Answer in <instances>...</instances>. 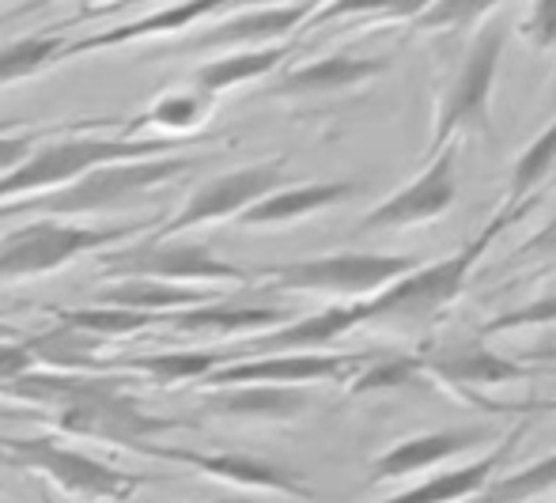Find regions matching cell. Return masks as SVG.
<instances>
[{
  "label": "cell",
  "instance_id": "6da1fadb",
  "mask_svg": "<svg viewBox=\"0 0 556 503\" xmlns=\"http://www.w3.org/2000/svg\"><path fill=\"white\" fill-rule=\"evenodd\" d=\"M198 167L190 155H163V160H129V163H106V167L88 171L65 190H53L46 198L4 204V216H23V212H38L35 219H61L68 224L73 216H99V212H122L129 209L140 193L155 190V186L175 183L178 175Z\"/></svg>",
  "mask_w": 556,
  "mask_h": 503
},
{
  "label": "cell",
  "instance_id": "7a4b0ae2",
  "mask_svg": "<svg viewBox=\"0 0 556 503\" xmlns=\"http://www.w3.org/2000/svg\"><path fill=\"white\" fill-rule=\"evenodd\" d=\"M178 144H163V140H125V137H88L76 133L65 140H50L30 152L15 175L0 178V204H20L46 198L53 190H65L88 171L106 167V163H129V160H163L175 152Z\"/></svg>",
  "mask_w": 556,
  "mask_h": 503
},
{
  "label": "cell",
  "instance_id": "3957f363",
  "mask_svg": "<svg viewBox=\"0 0 556 503\" xmlns=\"http://www.w3.org/2000/svg\"><path fill=\"white\" fill-rule=\"evenodd\" d=\"M4 466L27 469V474L50 481L61 496L76 503H129L148 477L125 474L114 462L68 447L61 436H15L0 439Z\"/></svg>",
  "mask_w": 556,
  "mask_h": 503
},
{
  "label": "cell",
  "instance_id": "277c9868",
  "mask_svg": "<svg viewBox=\"0 0 556 503\" xmlns=\"http://www.w3.org/2000/svg\"><path fill=\"white\" fill-rule=\"evenodd\" d=\"M504 8H492V15H484L481 30H477L473 42L462 53L458 73L446 84L443 106L432 125V140H428V160L440 155L446 144H454L458 133L492 137V88H496L500 58H504Z\"/></svg>",
  "mask_w": 556,
  "mask_h": 503
},
{
  "label": "cell",
  "instance_id": "5b68a950",
  "mask_svg": "<svg viewBox=\"0 0 556 503\" xmlns=\"http://www.w3.org/2000/svg\"><path fill=\"white\" fill-rule=\"evenodd\" d=\"M99 273L111 285L114 280H160V285L201 288V292L235 288L250 280L247 269L224 262L208 242L148 239V235H140L137 242H125L117 250H103L99 254Z\"/></svg>",
  "mask_w": 556,
  "mask_h": 503
},
{
  "label": "cell",
  "instance_id": "8992f818",
  "mask_svg": "<svg viewBox=\"0 0 556 503\" xmlns=\"http://www.w3.org/2000/svg\"><path fill=\"white\" fill-rule=\"evenodd\" d=\"M527 209H515V212L500 209L496 216L481 227V235L469 239L462 250H454L451 257L432 262V265H420V269H413L409 277L390 285L387 292H379L375 300H364L367 322H420V318H432L435 311H443L446 303H454L462 288H466L473 265L481 262L484 250L492 247V239H500V235H504Z\"/></svg>",
  "mask_w": 556,
  "mask_h": 503
},
{
  "label": "cell",
  "instance_id": "52a82bcc",
  "mask_svg": "<svg viewBox=\"0 0 556 503\" xmlns=\"http://www.w3.org/2000/svg\"><path fill=\"white\" fill-rule=\"evenodd\" d=\"M420 269L409 254H371V250H341V254L300 257V262L262 265V285L273 292H315V295H341V300H375Z\"/></svg>",
  "mask_w": 556,
  "mask_h": 503
},
{
  "label": "cell",
  "instance_id": "ba28073f",
  "mask_svg": "<svg viewBox=\"0 0 556 503\" xmlns=\"http://www.w3.org/2000/svg\"><path fill=\"white\" fill-rule=\"evenodd\" d=\"M129 382H132L129 375H103V382L91 394L76 398L73 405L46 416L53 436L88 439V443H103V447H129V451L144 454L148 443H160L163 431L182 428L170 416L148 413L137 402V394L129 390Z\"/></svg>",
  "mask_w": 556,
  "mask_h": 503
},
{
  "label": "cell",
  "instance_id": "9c48e42d",
  "mask_svg": "<svg viewBox=\"0 0 556 503\" xmlns=\"http://www.w3.org/2000/svg\"><path fill=\"white\" fill-rule=\"evenodd\" d=\"M148 231H152L148 224L80 227L61 224V219H30L0 239V285L50 277V273L80 262L84 254H99L111 242H129Z\"/></svg>",
  "mask_w": 556,
  "mask_h": 503
},
{
  "label": "cell",
  "instance_id": "30bf717a",
  "mask_svg": "<svg viewBox=\"0 0 556 503\" xmlns=\"http://www.w3.org/2000/svg\"><path fill=\"white\" fill-rule=\"evenodd\" d=\"M280 175H285V160H265L250 163V167H235L227 175H216L201 183L198 190L186 198L175 216H167L160 227L148 231V239H182L193 227L224 224V219H239L250 204L269 198L280 190Z\"/></svg>",
  "mask_w": 556,
  "mask_h": 503
},
{
  "label": "cell",
  "instance_id": "8fae6325",
  "mask_svg": "<svg viewBox=\"0 0 556 503\" xmlns=\"http://www.w3.org/2000/svg\"><path fill=\"white\" fill-rule=\"evenodd\" d=\"M144 454L163 462H178V466L193 469L201 477H213L220 485H231L239 492H262V496H288L311 503L307 477L295 474L285 462L262 458V454H247V451H190V447H163V443H148Z\"/></svg>",
  "mask_w": 556,
  "mask_h": 503
},
{
  "label": "cell",
  "instance_id": "7c38bea8",
  "mask_svg": "<svg viewBox=\"0 0 556 503\" xmlns=\"http://www.w3.org/2000/svg\"><path fill=\"white\" fill-rule=\"evenodd\" d=\"M315 15V4H277V8H227L213 23L193 27L190 38L175 46V53H201V58H224V53L269 50L280 46L292 30Z\"/></svg>",
  "mask_w": 556,
  "mask_h": 503
},
{
  "label": "cell",
  "instance_id": "4fadbf2b",
  "mask_svg": "<svg viewBox=\"0 0 556 503\" xmlns=\"http://www.w3.org/2000/svg\"><path fill=\"white\" fill-rule=\"evenodd\" d=\"M371 356H333V352H300V356H262V360H235L216 367L208 379H201L205 390H231V387H285L303 390L311 382H344L367 364Z\"/></svg>",
  "mask_w": 556,
  "mask_h": 503
},
{
  "label": "cell",
  "instance_id": "5bb4252c",
  "mask_svg": "<svg viewBox=\"0 0 556 503\" xmlns=\"http://www.w3.org/2000/svg\"><path fill=\"white\" fill-rule=\"evenodd\" d=\"M454 163H458V140L446 144L440 155H432L428 167L420 171L409 186H402L394 198L375 204V209L359 219L356 231H394V227L435 224V219L451 212L454 193H458V183H454Z\"/></svg>",
  "mask_w": 556,
  "mask_h": 503
},
{
  "label": "cell",
  "instance_id": "9a60e30c",
  "mask_svg": "<svg viewBox=\"0 0 556 503\" xmlns=\"http://www.w3.org/2000/svg\"><path fill=\"white\" fill-rule=\"evenodd\" d=\"M367 326V306L364 303H333L307 318H292L288 326L269 329V334L242 337L231 349H220L224 364L235 360H262V356H300V352H323L337 337L352 334V329Z\"/></svg>",
  "mask_w": 556,
  "mask_h": 503
},
{
  "label": "cell",
  "instance_id": "2e32d148",
  "mask_svg": "<svg viewBox=\"0 0 556 503\" xmlns=\"http://www.w3.org/2000/svg\"><path fill=\"white\" fill-rule=\"evenodd\" d=\"M417 360H420V372L428 375L432 387L477 390V387H504V382L527 379V367L500 356V352H492L481 337L440 344V349H428L425 356H417Z\"/></svg>",
  "mask_w": 556,
  "mask_h": 503
},
{
  "label": "cell",
  "instance_id": "e0dca14e",
  "mask_svg": "<svg viewBox=\"0 0 556 503\" xmlns=\"http://www.w3.org/2000/svg\"><path fill=\"white\" fill-rule=\"evenodd\" d=\"M292 322V314L285 306H262V303H239V300H220L190 306V311H178L163 318V329L182 337H235V334H269Z\"/></svg>",
  "mask_w": 556,
  "mask_h": 503
},
{
  "label": "cell",
  "instance_id": "ac0fdd59",
  "mask_svg": "<svg viewBox=\"0 0 556 503\" xmlns=\"http://www.w3.org/2000/svg\"><path fill=\"white\" fill-rule=\"evenodd\" d=\"M390 68L387 58H356V53H326L300 68H288L277 76L269 96L277 99H303V96H337V91H356L371 84Z\"/></svg>",
  "mask_w": 556,
  "mask_h": 503
},
{
  "label": "cell",
  "instance_id": "d6986e66",
  "mask_svg": "<svg viewBox=\"0 0 556 503\" xmlns=\"http://www.w3.org/2000/svg\"><path fill=\"white\" fill-rule=\"evenodd\" d=\"M227 4H216V0H201V4H175V8H160V12H148L140 20L117 23V27H106L99 35H84L76 42H68V58L76 53H103V50H117V46L129 42H144V38H167V35H186V30L201 27L205 20H216L224 15Z\"/></svg>",
  "mask_w": 556,
  "mask_h": 503
},
{
  "label": "cell",
  "instance_id": "ffe728a7",
  "mask_svg": "<svg viewBox=\"0 0 556 503\" xmlns=\"http://www.w3.org/2000/svg\"><path fill=\"white\" fill-rule=\"evenodd\" d=\"M489 439V431L481 428H443V431H428V436L405 439V443L390 447L387 454L371 462V481H397V477H413L425 474V469L451 462L458 454H469Z\"/></svg>",
  "mask_w": 556,
  "mask_h": 503
},
{
  "label": "cell",
  "instance_id": "44dd1931",
  "mask_svg": "<svg viewBox=\"0 0 556 503\" xmlns=\"http://www.w3.org/2000/svg\"><path fill=\"white\" fill-rule=\"evenodd\" d=\"M311 405L307 390H285V387H231V390H208L201 398V413L231 424H288L303 416Z\"/></svg>",
  "mask_w": 556,
  "mask_h": 503
},
{
  "label": "cell",
  "instance_id": "7402d4cb",
  "mask_svg": "<svg viewBox=\"0 0 556 503\" xmlns=\"http://www.w3.org/2000/svg\"><path fill=\"white\" fill-rule=\"evenodd\" d=\"M359 193V183H307V186H288V190H273L269 198L250 204L235 224L239 227H280L295 224V219L318 216L326 209L352 201Z\"/></svg>",
  "mask_w": 556,
  "mask_h": 503
},
{
  "label": "cell",
  "instance_id": "603a6c76",
  "mask_svg": "<svg viewBox=\"0 0 556 503\" xmlns=\"http://www.w3.org/2000/svg\"><path fill=\"white\" fill-rule=\"evenodd\" d=\"M224 367L220 349H178V352H148V356H117L99 360V375H129V379H144L152 387H186V382H201Z\"/></svg>",
  "mask_w": 556,
  "mask_h": 503
},
{
  "label": "cell",
  "instance_id": "cb8c5ba5",
  "mask_svg": "<svg viewBox=\"0 0 556 503\" xmlns=\"http://www.w3.org/2000/svg\"><path fill=\"white\" fill-rule=\"evenodd\" d=\"M216 102L205 99L193 88H178L160 96L148 110H140L122 133L125 140H163V144H178L182 137H193L201 125L208 122Z\"/></svg>",
  "mask_w": 556,
  "mask_h": 503
},
{
  "label": "cell",
  "instance_id": "d4e9b609",
  "mask_svg": "<svg viewBox=\"0 0 556 503\" xmlns=\"http://www.w3.org/2000/svg\"><path fill=\"white\" fill-rule=\"evenodd\" d=\"M515 443H519V436H511L504 447H496V451L484 454V458H473L469 466H458L440 477H428L425 485H413V489L397 492V496H387L379 503H469V500H477L492 485L500 462L511 454Z\"/></svg>",
  "mask_w": 556,
  "mask_h": 503
},
{
  "label": "cell",
  "instance_id": "484cf974",
  "mask_svg": "<svg viewBox=\"0 0 556 503\" xmlns=\"http://www.w3.org/2000/svg\"><path fill=\"white\" fill-rule=\"evenodd\" d=\"M288 53H292L288 46H269V50L224 53V58L201 61L190 76V88L216 102L224 91H235V88H242V84H254V80H262V76L277 73Z\"/></svg>",
  "mask_w": 556,
  "mask_h": 503
},
{
  "label": "cell",
  "instance_id": "4316f807",
  "mask_svg": "<svg viewBox=\"0 0 556 503\" xmlns=\"http://www.w3.org/2000/svg\"><path fill=\"white\" fill-rule=\"evenodd\" d=\"M213 300H220V292L160 285V280H114V285L99 288V292L91 295V303L125 306V311H140V314H160V318L190 311V306H201V303H213Z\"/></svg>",
  "mask_w": 556,
  "mask_h": 503
},
{
  "label": "cell",
  "instance_id": "83f0119b",
  "mask_svg": "<svg viewBox=\"0 0 556 503\" xmlns=\"http://www.w3.org/2000/svg\"><path fill=\"white\" fill-rule=\"evenodd\" d=\"M35 367L46 372H96L99 375V360H103V341L80 334V329L68 326H53L42 334L23 337Z\"/></svg>",
  "mask_w": 556,
  "mask_h": 503
},
{
  "label": "cell",
  "instance_id": "f1b7e54d",
  "mask_svg": "<svg viewBox=\"0 0 556 503\" xmlns=\"http://www.w3.org/2000/svg\"><path fill=\"white\" fill-rule=\"evenodd\" d=\"M53 322L68 329H80V334L96 337V341H122L132 337L140 329L163 326L160 314H140V311H125V306H103V303H84V306H50Z\"/></svg>",
  "mask_w": 556,
  "mask_h": 503
},
{
  "label": "cell",
  "instance_id": "f546056e",
  "mask_svg": "<svg viewBox=\"0 0 556 503\" xmlns=\"http://www.w3.org/2000/svg\"><path fill=\"white\" fill-rule=\"evenodd\" d=\"M68 58L65 35H23L15 42L0 46V88H12L30 76L50 73L58 61Z\"/></svg>",
  "mask_w": 556,
  "mask_h": 503
},
{
  "label": "cell",
  "instance_id": "4dcf8cb0",
  "mask_svg": "<svg viewBox=\"0 0 556 503\" xmlns=\"http://www.w3.org/2000/svg\"><path fill=\"white\" fill-rule=\"evenodd\" d=\"M549 175H556V117L530 140L527 148L519 152L511 167V190H507V204L504 212H515V209H527L534 204V190L545 183Z\"/></svg>",
  "mask_w": 556,
  "mask_h": 503
},
{
  "label": "cell",
  "instance_id": "1f68e13d",
  "mask_svg": "<svg viewBox=\"0 0 556 503\" xmlns=\"http://www.w3.org/2000/svg\"><path fill=\"white\" fill-rule=\"evenodd\" d=\"M432 390L428 375L420 372L417 356H371L349 382L352 398L364 394H397V390Z\"/></svg>",
  "mask_w": 556,
  "mask_h": 503
},
{
  "label": "cell",
  "instance_id": "d6a6232c",
  "mask_svg": "<svg viewBox=\"0 0 556 503\" xmlns=\"http://www.w3.org/2000/svg\"><path fill=\"white\" fill-rule=\"evenodd\" d=\"M549 489H556V451L545 454L534 466L519 469V474H507L504 481H492L481 496L469 503H522L530 496H542Z\"/></svg>",
  "mask_w": 556,
  "mask_h": 503
},
{
  "label": "cell",
  "instance_id": "836d02e7",
  "mask_svg": "<svg viewBox=\"0 0 556 503\" xmlns=\"http://www.w3.org/2000/svg\"><path fill=\"white\" fill-rule=\"evenodd\" d=\"M530 326H556V295H542V300L522 303V306H515V311L500 314V318L484 322L481 341L492 334H511V329H530Z\"/></svg>",
  "mask_w": 556,
  "mask_h": 503
},
{
  "label": "cell",
  "instance_id": "e575fe53",
  "mask_svg": "<svg viewBox=\"0 0 556 503\" xmlns=\"http://www.w3.org/2000/svg\"><path fill=\"white\" fill-rule=\"evenodd\" d=\"M492 8H473V4H428L413 15L420 30H462V23L484 20Z\"/></svg>",
  "mask_w": 556,
  "mask_h": 503
},
{
  "label": "cell",
  "instance_id": "d590c367",
  "mask_svg": "<svg viewBox=\"0 0 556 503\" xmlns=\"http://www.w3.org/2000/svg\"><path fill=\"white\" fill-rule=\"evenodd\" d=\"M515 30H522V38H527L538 53H556V0L534 4L527 12V20Z\"/></svg>",
  "mask_w": 556,
  "mask_h": 503
},
{
  "label": "cell",
  "instance_id": "8d00e7d4",
  "mask_svg": "<svg viewBox=\"0 0 556 503\" xmlns=\"http://www.w3.org/2000/svg\"><path fill=\"white\" fill-rule=\"evenodd\" d=\"M42 144V133H4L0 129V178L15 175L23 163L30 160V152Z\"/></svg>",
  "mask_w": 556,
  "mask_h": 503
},
{
  "label": "cell",
  "instance_id": "74e56055",
  "mask_svg": "<svg viewBox=\"0 0 556 503\" xmlns=\"http://www.w3.org/2000/svg\"><path fill=\"white\" fill-rule=\"evenodd\" d=\"M27 372H35V360H30L27 344L23 341H0V387H8V382H15Z\"/></svg>",
  "mask_w": 556,
  "mask_h": 503
},
{
  "label": "cell",
  "instance_id": "f35d334b",
  "mask_svg": "<svg viewBox=\"0 0 556 503\" xmlns=\"http://www.w3.org/2000/svg\"><path fill=\"white\" fill-rule=\"evenodd\" d=\"M527 257H556V219H549V224H545L542 231L527 242V247H519L515 262H527Z\"/></svg>",
  "mask_w": 556,
  "mask_h": 503
},
{
  "label": "cell",
  "instance_id": "ab89813d",
  "mask_svg": "<svg viewBox=\"0 0 556 503\" xmlns=\"http://www.w3.org/2000/svg\"><path fill=\"white\" fill-rule=\"evenodd\" d=\"M522 413H556V398H545V402H527Z\"/></svg>",
  "mask_w": 556,
  "mask_h": 503
},
{
  "label": "cell",
  "instance_id": "60d3db41",
  "mask_svg": "<svg viewBox=\"0 0 556 503\" xmlns=\"http://www.w3.org/2000/svg\"><path fill=\"white\" fill-rule=\"evenodd\" d=\"M0 341H23V334L15 326H8L4 314H0Z\"/></svg>",
  "mask_w": 556,
  "mask_h": 503
},
{
  "label": "cell",
  "instance_id": "b9f144b4",
  "mask_svg": "<svg viewBox=\"0 0 556 503\" xmlns=\"http://www.w3.org/2000/svg\"><path fill=\"white\" fill-rule=\"evenodd\" d=\"M527 360H556V349H538V352H527Z\"/></svg>",
  "mask_w": 556,
  "mask_h": 503
},
{
  "label": "cell",
  "instance_id": "7bdbcfd3",
  "mask_svg": "<svg viewBox=\"0 0 556 503\" xmlns=\"http://www.w3.org/2000/svg\"><path fill=\"white\" fill-rule=\"evenodd\" d=\"M198 503H242V500H227L224 496V500H198Z\"/></svg>",
  "mask_w": 556,
  "mask_h": 503
},
{
  "label": "cell",
  "instance_id": "ee69618b",
  "mask_svg": "<svg viewBox=\"0 0 556 503\" xmlns=\"http://www.w3.org/2000/svg\"><path fill=\"white\" fill-rule=\"evenodd\" d=\"M4 219H8V216H4V204H0V224H4Z\"/></svg>",
  "mask_w": 556,
  "mask_h": 503
},
{
  "label": "cell",
  "instance_id": "f6af8a7d",
  "mask_svg": "<svg viewBox=\"0 0 556 503\" xmlns=\"http://www.w3.org/2000/svg\"><path fill=\"white\" fill-rule=\"evenodd\" d=\"M0 462H4V454H0Z\"/></svg>",
  "mask_w": 556,
  "mask_h": 503
},
{
  "label": "cell",
  "instance_id": "bcb514c9",
  "mask_svg": "<svg viewBox=\"0 0 556 503\" xmlns=\"http://www.w3.org/2000/svg\"><path fill=\"white\" fill-rule=\"evenodd\" d=\"M553 99H556V91H553Z\"/></svg>",
  "mask_w": 556,
  "mask_h": 503
}]
</instances>
